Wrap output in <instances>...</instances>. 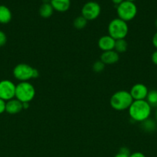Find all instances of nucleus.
Here are the masks:
<instances>
[{
	"label": "nucleus",
	"instance_id": "20",
	"mask_svg": "<svg viewBox=\"0 0 157 157\" xmlns=\"http://www.w3.org/2000/svg\"><path fill=\"white\" fill-rule=\"evenodd\" d=\"M105 65L106 64H103L101 61H96L92 65V70L95 73H100V72L103 71L105 68Z\"/></svg>",
	"mask_w": 157,
	"mask_h": 157
},
{
	"label": "nucleus",
	"instance_id": "7",
	"mask_svg": "<svg viewBox=\"0 0 157 157\" xmlns=\"http://www.w3.org/2000/svg\"><path fill=\"white\" fill-rule=\"evenodd\" d=\"M82 16L87 21L95 20L99 16L101 13V7L96 2L90 1L86 2L82 8Z\"/></svg>",
	"mask_w": 157,
	"mask_h": 157
},
{
	"label": "nucleus",
	"instance_id": "22",
	"mask_svg": "<svg viewBox=\"0 0 157 157\" xmlns=\"http://www.w3.org/2000/svg\"><path fill=\"white\" fill-rule=\"evenodd\" d=\"M6 42H7V36L5 34V32L0 30V47L5 45Z\"/></svg>",
	"mask_w": 157,
	"mask_h": 157
},
{
	"label": "nucleus",
	"instance_id": "24",
	"mask_svg": "<svg viewBox=\"0 0 157 157\" xmlns=\"http://www.w3.org/2000/svg\"><path fill=\"white\" fill-rule=\"evenodd\" d=\"M151 59H152V63H153L155 65L157 66V50H155L153 53L152 54V57H151Z\"/></svg>",
	"mask_w": 157,
	"mask_h": 157
},
{
	"label": "nucleus",
	"instance_id": "31",
	"mask_svg": "<svg viewBox=\"0 0 157 157\" xmlns=\"http://www.w3.org/2000/svg\"><path fill=\"white\" fill-rule=\"evenodd\" d=\"M125 1H128V2H134L135 0H125Z\"/></svg>",
	"mask_w": 157,
	"mask_h": 157
},
{
	"label": "nucleus",
	"instance_id": "18",
	"mask_svg": "<svg viewBox=\"0 0 157 157\" xmlns=\"http://www.w3.org/2000/svg\"><path fill=\"white\" fill-rule=\"evenodd\" d=\"M142 127L146 132H152L156 128V124L151 119H147L142 122Z\"/></svg>",
	"mask_w": 157,
	"mask_h": 157
},
{
	"label": "nucleus",
	"instance_id": "11",
	"mask_svg": "<svg viewBox=\"0 0 157 157\" xmlns=\"http://www.w3.org/2000/svg\"><path fill=\"white\" fill-rule=\"evenodd\" d=\"M119 60V55L115 50L104 52L100 56V61L105 64H113L118 62Z\"/></svg>",
	"mask_w": 157,
	"mask_h": 157
},
{
	"label": "nucleus",
	"instance_id": "33",
	"mask_svg": "<svg viewBox=\"0 0 157 157\" xmlns=\"http://www.w3.org/2000/svg\"><path fill=\"white\" fill-rule=\"evenodd\" d=\"M155 117H156V120H157V110H156V112H155Z\"/></svg>",
	"mask_w": 157,
	"mask_h": 157
},
{
	"label": "nucleus",
	"instance_id": "2",
	"mask_svg": "<svg viewBox=\"0 0 157 157\" xmlns=\"http://www.w3.org/2000/svg\"><path fill=\"white\" fill-rule=\"evenodd\" d=\"M133 102L132 96L126 90H119L112 94L110 98V105L114 110L122 111L129 109Z\"/></svg>",
	"mask_w": 157,
	"mask_h": 157
},
{
	"label": "nucleus",
	"instance_id": "26",
	"mask_svg": "<svg viewBox=\"0 0 157 157\" xmlns=\"http://www.w3.org/2000/svg\"><path fill=\"white\" fill-rule=\"evenodd\" d=\"M152 44H153L154 47H155L157 50V32L154 34L153 37H152Z\"/></svg>",
	"mask_w": 157,
	"mask_h": 157
},
{
	"label": "nucleus",
	"instance_id": "12",
	"mask_svg": "<svg viewBox=\"0 0 157 157\" xmlns=\"http://www.w3.org/2000/svg\"><path fill=\"white\" fill-rule=\"evenodd\" d=\"M23 110L22 103L17 100L16 98L6 101V112L9 114H16Z\"/></svg>",
	"mask_w": 157,
	"mask_h": 157
},
{
	"label": "nucleus",
	"instance_id": "14",
	"mask_svg": "<svg viewBox=\"0 0 157 157\" xmlns=\"http://www.w3.org/2000/svg\"><path fill=\"white\" fill-rule=\"evenodd\" d=\"M12 12L7 6L0 5V23L8 24L12 20Z\"/></svg>",
	"mask_w": 157,
	"mask_h": 157
},
{
	"label": "nucleus",
	"instance_id": "3",
	"mask_svg": "<svg viewBox=\"0 0 157 157\" xmlns=\"http://www.w3.org/2000/svg\"><path fill=\"white\" fill-rule=\"evenodd\" d=\"M109 35L115 40L124 39L129 32V26L126 21L116 18L112 19L108 26Z\"/></svg>",
	"mask_w": 157,
	"mask_h": 157
},
{
	"label": "nucleus",
	"instance_id": "6",
	"mask_svg": "<svg viewBox=\"0 0 157 157\" xmlns=\"http://www.w3.org/2000/svg\"><path fill=\"white\" fill-rule=\"evenodd\" d=\"M34 68L27 64H18L14 67L13 76L20 82L29 81L33 78Z\"/></svg>",
	"mask_w": 157,
	"mask_h": 157
},
{
	"label": "nucleus",
	"instance_id": "4",
	"mask_svg": "<svg viewBox=\"0 0 157 157\" xmlns=\"http://www.w3.org/2000/svg\"><path fill=\"white\" fill-rule=\"evenodd\" d=\"M35 96V89L29 81L18 83L15 87V97L22 103H30Z\"/></svg>",
	"mask_w": 157,
	"mask_h": 157
},
{
	"label": "nucleus",
	"instance_id": "19",
	"mask_svg": "<svg viewBox=\"0 0 157 157\" xmlns=\"http://www.w3.org/2000/svg\"><path fill=\"white\" fill-rule=\"evenodd\" d=\"M87 21H88L84 18V17L80 15V16L76 17V18H75V20H74L73 21V25L76 29L81 30V29H84V28L86 27V25H87Z\"/></svg>",
	"mask_w": 157,
	"mask_h": 157
},
{
	"label": "nucleus",
	"instance_id": "10",
	"mask_svg": "<svg viewBox=\"0 0 157 157\" xmlns=\"http://www.w3.org/2000/svg\"><path fill=\"white\" fill-rule=\"evenodd\" d=\"M115 40L110 35H104L102 36L98 41V46L100 50L104 52H109V51L114 50L115 48Z\"/></svg>",
	"mask_w": 157,
	"mask_h": 157
},
{
	"label": "nucleus",
	"instance_id": "15",
	"mask_svg": "<svg viewBox=\"0 0 157 157\" xmlns=\"http://www.w3.org/2000/svg\"><path fill=\"white\" fill-rule=\"evenodd\" d=\"M54 12V9L51 6L50 3H43L39 8V15L40 16L44 18H50Z\"/></svg>",
	"mask_w": 157,
	"mask_h": 157
},
{
	"label": "nucleus",
	"instance_id": "30",
	"mask_svg": "<svg viewBox=\"0 0 157 157\" xmlns=\"http://www.w3.org/2000/svg\"><path fill=\"white\" fill-rule=\"evenodd\" d=\"M43 2V3H50L51 0H42Z\"/></svg>",
	"mask_w": 157,
	"mask_h": 157
},
{
	"label": "nucleus",
	"instance_id": "25",
	"mask_svg": "<svg viewBox=\"0 0 157 157\" xmlns=\"http://www.w3.org/2000/svg\"><path fill=\"white\" fill-rule=\"evenodd\" d=\"M129 157H146V156L140 152H135L133 153H131Z\"/></svg>",
	"mask_w": 157,
	"mask_h": 157
},
{
	"label": "nucleus",
	"instance_id": "13",
	"mask_svg": "<svg viewBox=\"0 0 157 157\" xmlns=\"http://www.w3.org/2000/svg\"><path fill=\"white\" fill-rule=\"evenodd\" d=\"M51 6L54 10L59 12H65L69 10L70 7V0H51Z\"/></svg>",
	"mask_w": 157,
	"mask_h": 157
},
{
	"label": "nucleus",
	"instance_id": "32",
	"mask_svg": "<svg viewBox=\"0 0 157 157\" xmlns=\"http://www.w3.org/2000/svg\"><path fill=\"white\" fill-rule=\"evenodd\" d=\"M155 27H156V29H157V18H156V19H155Z\"/></svg>",
	"mask_w": 157,
	"mask_h": 157
},
{
	"label": "nucleus",
	"instance_id": "5",
	"mask_svg": "<svg viewBox=\"0 0 157 157\" xmlns=\"http://www.w3.org/2000/svg\"><path fill=\"white\" fill-rule=\"evenodd\" d=\"M137 14V7L132 2L123 1L117 6V15L119 18L125 21H129L133 19Z\"/></svg>",
	"mask_w": 157,
	"mask_h": 157
},
{
	"label": "nucleus",
	"instance_id": "16",
	"mask_svg": "<svg viewBox=\"0 0 157 157\" xmlns=\"http://www.w3.org/2000/svg\"><path fill=\"white\" fill-rule=\"evenodd\" d=\"M128 49V43L127 41L124 39H119L115 40V48L114 50L117 52V53H124L127 51Z\"/></svg>",
	"mask_w": 157,
	"mask_h": 157
},
{
	"label": "nucleus",
	"instance_id": "27",
	"mask_svg": "<svg viewBox=\"0 0 157 157\" xmlns=\"http://www.w3.org/2000/svg\"><path fill=\"white\" fill-rule=\"evenodd\" d=\"M38 76H39V72H38V71L37 70V69L34 68L33 78H38Z\"/></svg>",
	"mask_w": 157,
	"mask_h": 157
},
{
	"label": "nucleus",
	"instance_id": "17",
	"mask_svg": "<svg viewBox=\"0 0 157 157\" xmlns=\"http://www.w3.org/2000/svg\"><path fill=\"white\" fill-rule=\"evenodd\" d=\"M146 101L148 104L151 106V107H157V90H151L148 92L147 97L146 98Z\"/></svg>",
	"mask_w": 157,
	"mask_h": 157
},
{
	"label": "nucleus",
	"instance_id": "21",
	"mask_svg": "<svg viewBox=\"0 0 157 157\" xmlns=\"http://www.w3.org/2000/svg\"><path fill=\"white\" fill-rule=\"evenodd\" d=\"M130 153H129V149L126 147H123L119 150V152L117 153L114 157H129Z\"/></svg>",
	"mask_w": 157,
	"mask_h": 157
},
{
	"label": "nucleus",
	"instance_id": "29",
	"mask_svg": "<svg viewBox=\"0 0 157 157\" xmlns=\"http://www.w3.org/2000/svg\"><path fill=\"white\" fill-rule=\"evenodd\" d=\"M23 110H26L29 107V103H22Z\"/></svg>",
	"mask_w": 157,
	"mask_h": 157
},
{
	"label": "nucleus",
	"instance_id": "23",
	"mask_svg": "<svg viewBox=\"0 0 157 157\" xmlns=\"http://www.w3.org/2000/svg\"><path fill=\"white\" fill-rule=\"evenodd\" d=\"M6 101H5L4 100L0 99V114L3 113L4 112H6Z\"/></svg>",
	"mask_w": 157,
	"mask_h": 157
},
{
	"label": "nucleus",
	"instance_id": "9",
	"mask_svg": "<svg viewBox=\"0 0 157 157\" xmlns=\"http://www.w3.org/2000/svg\"><path fill=\"white\" fill-rule=\"evenodd\" d=\"M148 92H149V90L145 84L139 83L132 86L129 94L132 96L133 101H143V100H146Z\"/></svg>",
	"mask_w": 157,
	"mask_h": 157
},
{
	"label": "nucleus",
	"instance_id": "8",
	"mask_svg": "<svg viewBox=\"0 0 157 157\" xmlns=\"http://www.w3.org/2000/svg\"><path fill=\"white\" fill-rule=\"evenodd\" d=\"M16 85L9 80H2L0 81V99L9 101L15 97Z\"/></svg>",
	"mask_w": 157,
	"mask_h": 157
},
{
	"label": "nucleus",
	"instance_id": "1",
	"mask_svg": "<svg viewBox=\"0 0 157 157\" xmlns=\"http://www.w3.org/2000/svg\"><path fill=\"white\" fill-rule=\"evenodd\" d=\"M128 110L129 116L132 121L142 123L149 118L152 107L146 100L133 101Z\"/></svg>",
	"mask_w": 157,
	"mask_h": 157
},
{
	"label": "nucleus",
	"instance_id": "28",
	"mask_svg": "<svg viewBox=\"0 0 157 157\" xmlns=\"http://www.w3.org/2000/svg\"><path fill=\"white\" fill-rule=\"evenodd\" d=\"M123 1H124V0H112V2L115 5H116V6H119V4H121Z\"/></svg>",
	"mask_w": 157,
	"mask_h": 157
}]
</instances>
